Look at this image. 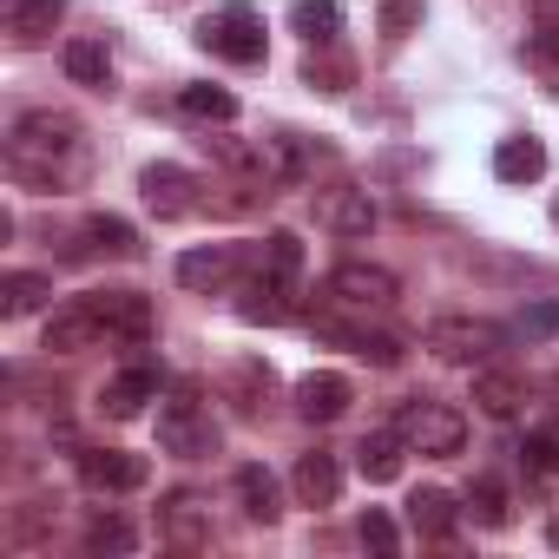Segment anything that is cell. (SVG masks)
I'll return each mask as SVG.
<instances>
[{
	"label": "cell",
	"instance_id": "cell-21",
	"mask_svg": "<svg viewBox=\"0 0 559 559\" xmlns=\"http://www.w3.org/2000/svg\"><path fill=\"white\" fill-rule=\"evenodd\" d=\"M343 408H349V382L343 376H304L297 382V415L304 421H343Z\"/></svg>",
	"mask_w": 559,
	"mask_h": 559
},
{
	"label": "cell",
	"instance_id": "cell-35",
	"mask_svg": "<svg viewBox=\"0 0 559 559\" xmlns=\"http://www.w3.org/2000/svg\"><path fill=\"white\" fill-rule=\"evenodd\" d=\"M304 80H310V86H323V93H343V86H349V60H343V53H323V60L310 53Z\"/></svg>",
	"mask_w": 559,
	"mask_h": 559
},
{
	"label": "cell",
	"instance_id": "cell-17",
	"mask_svg": "<svg viewBox=\"0 0 559 559\" xmlns=\"http://www.w3.org/2000/svg\"><path fill=\"white\" fill-rule=\"evenodd\" d=\"M290 290H297V284L250 276V284L237 290V317H243V323H290Z\"/></svg>",
	"mask_w": 559,
	"mask_h": 559
},
{
	"label": "cell",
	"instance_id": "cell-33",
	"mask_svg": "<svg viewBox=\"0 0 559 559\" xmlns=\"http://www.w3.org/2000/svg\"><path fill=\"white\" fill-rule=\"evenodd\" d=\"M467 513H474L480 526H507V493H500V480H474V487H467Z\"/></svg>",
	"mask_w": 559,
	"mask_h": 559
},
{
	"label": "cell",
	"instance_id": "cell-19",
	"mask_svg": "<svg viewBox=\"0 0 559 559\" xmlns=\"http://www.w3.org/2000/svg\"><path fill=\"white\" fill-rule=\"evenodd\" d=\"M539 171H546V145H539L533 132L493 145V178H500V185H533Z\"/></svg>",
	"mask_w": 559,
	"mask_h": 559
},
{
	"label": "cell",
	"instance_id": "cell-34",
	"mask_svg": "<svg viewBox=\"0 0 559 559\" xmlns=\"http://www.w3.org/2000/svg\"><path fill=\"white\" fill-rule=\"evenodd\" d=\"M421 27V0H382V34L389 40H408Z\"/></svg>",
	"mask_w": 559,
	"mask_h": 559
},
{
	"label": "cell",
	"instance_id": "cell-27",
	"mask_svg": "<svg viewBox=\"0 0 559 559\" xmlns=\"http://www.w3.org/2000/svg\"><path fill=\"white\" fill-rule=\"evenodd\" d=\"M402 435H369L362 448H356V467H362V480H376V487H389L395 474H402Z\"/></svg>",
	"mask_w": 559,
	"mask_h": 559
},
{
	"label": "cell",
	"instance_id": "cell-36",
	"mask_svg": "<svg viewBox=\"0 0 559 559\" xmlns=\"http://www.w3.org/2000/svg\"><path fill=\"white\" fill-rule=\"evenodd\" d=\"M356 533H362V546H369V552H395V546H402V533H395V520H389L382 507H369Z\"/></svg>",
	"mask_w": 559,
	"mask_h": 559
},
{
	"label": "cell",
	"instance_id": "cell-14",
	"mask_svg": "<svg viewBox=\"0 0 559 559\" xmlns=\"http://www.w3.org/2000/svg\"><path fill=\"white\" fill-rule=\"evenodd\" d=\"M290 487H297V500L304 507H336V493H343V467H336V454H297V467H290Z\"/></svg>",
	"mask_w": 559,
	"mask_h": 559
},
{
	"label": "cell",
	"instance_id": "cell-7",
	"mask_svg": "<svg viewBox=\"0 0 559 559\" xmlns=\"http://www.w3.org/2000/svg\"><path fill=\"white\" fill-rule=\"evenodd\" d=\"M139 198H145L158 217H191V211L211 204L204 185H198V171H185V165H145V171H139Z\"/></svg>",
	"mask_w": 559,
	"mask_h": 559
},
{
	"label": "cell",
	"instance_id": "cell-41",
	"mask_svg": "<svg viewBox=\"0 0 559 559\" xmlns=\"http://www.w3.org/2000/svg\"><path fill=\"white\" fill-rule=\"evenodd\" d=\"M552 224H559V198H552Z\"/></svg>",
	"mask_w": 559,
	"mask_h": 559
},
{
	"label": "cell",
	"instance_id": "cell-1",
	"mask_svg": "<svg viewBox=\"0 0 559 559\" xmlns=\"http://www.w3.org/2000/svg\"><path fill=\"white\" fill-rule=\"evenodd\" d=\"M86 165H93V152H86L80 119H67L53 106H34V112L14 119V132H8V171L21 185H34V191H73L86 178Z\"/></svg>",
	"mask_w": 559,
	"mask_h": 559
},
{
	"label": "cell",
	"instance_id": "cell-38",
	"mask_svg": "<svg viewBox=\"0 0 559 559\" xmlns=\"http://www.w3.org/2000/svg\"><path fill=\"white\" fill-rule=\"evenodd\" d=\"M520 330H533V336H546V330H559V310H552V304H533Z\"/></svg>",
	"mask_w": 559,
	"mask_h": 559
},
{
	"label": "cell",
	"instance_id": "cell-24",
	"mask_svg": "<svg viewBox=\"0 0 559 559\" xmlns=\"http://www.w3.org/2000/svg\"><path fill=\"white\" fill-rule=\"evenodd\" d=\"M454 520H461V507H454V493H441V487H421V493L408 500V526H415L421 539H448Z\"/></svg>",
	"mask_w": 559,
	"mask_h": 559
},
{
	"label": "cell",
	"instance_id": "cell-29",
	"mask_svg": "<svg viewBox=\"0 0 559 559\" xmlns=\"http://www.w3.org/2000/svg\"><path fill=\"white\" fill-rule=\"evenodd\" d=\"M178 112H191V119H204V126H230V119H237V99H230L224 86H185V93H178Z\"/></svg>",
	"mask_w": 559,
	"mask_h": 559
},
{
	"label": "cell",
	"instance_id": "cell-2",
	"mask_svg": "<svg viewBox=\"0 0 559 559\" xmlns=\"http://www.w3.org/2000/svg\"><path fill=\"white\" fill-rule=\"evenodd\" d=\"M158 448L165 454H185V461L217 454V421H211V408L191 389H178V395L158 402Z\"/></svg>",
	"mask_w": 559,
	"mask_h": 559
},
{
	"label": "cell",
	"instance_id": "cell-8",
	"mask_svg": "<svg viewBox=\"0 0 559 559\" xmlns=\"http://www.w3.org/2000/svg\"><path fill=\"white\" fill-rule=\"evenodd\" d=\"M158 539L171 546V552H211V507L198 500V493H171L165 507H158Z\"/></svg>",
	"mask_w": 559,
	"mask_h": 559
},
{
	"label": "cell",
	"instance_id": "cell-22",
	"mask_svg": "<svg viewBox=\"0 0 559 559\" xmlns=\"http://www.w3.org/2000/svg\"><path fill=\"white\" fill-rule=\"evenodd\" d=\"M250 270H257V276H276V284H297V276H304V243H297L290 230H270V237L250 250Z\"/></svg>",
	"mask_w": 559,
	"mask_h": 559
},
{
	"label": "cell",
	"instance_id": "cell-3",
	"mask_svg": "<svg viewBox=\"0 0 559 559\" xmlns=\"http://www.w3.org/2000/svg\"><path fill=\"white\" fill-rule=\"evenodd\" d=\"M395 435H402L415 454H435V461H448V454L467 448V421H461V408H448V402H408V408L395 415Z\"/></svg>",
	"mask_w": 559,
	"mask_h": 559
},
{
	"label": "cell",
	"instance_id": "cell-26",
	"mask_svg": "<svg viewBox=\"0 0 559 559\" xmlns=\"http://www.w3.org/2000/svg\"><path fill=\"white\" fill-rule=\"evenodd\" d=\"M67 80L106 93V86H112V53H106L99 40H67Z\"/></svg>",
	"mask_w": 559,
	"mask_h": 559
},
{
	"label": "cell",
	"instance_id": "cell-9",
	"mask_svg": "<svg viewBox=\"0 0 559 559\" xmlns=\"http://www.w3.org/2000/svg\"><path fill=\"white\" fill-rule=\"evenodd\" d=\"M99 336H106L99 304H93V297H73V304H60V310L47 317V343H40V349H53V356H80V349H93Z\"/></svg>",
	"mask_w": 559,
	"mask_h": 559
},
{
	"label": "cell",
	"instance_id": "cell-32",
	"mask_svg": "<svg viewBox=\"0 0 559 559\" xmlns=\"http://www.w3.org/2000/svg\"><path fill=\"white\" fill-rule=\"evenodd\" d=\"M520 461H526V474H533V480L559 474V421H546L539 435H526V441H520Z\"/></svg>",
	"mask_w": 559,
	"mask_h": 559
},
{
	"label": "cell",
	"instance_id": "cell-37",
	"mask_svg": "<svg viewBox=\"0 0 559 559\" xmlns=\"http://www.w3.org/2000/svg\"><path fill=\"white\" fill-rule=\"evenodd\" d=\"M237 395H243L237 408H243V415H257V402L270 395V369H263V362H243V369H237Z\"/></svg>",
	"mask_w": 559,
	"mask_h": 559
},
{
	"label": "cell",
	"instance_id": "cell-12",
	"mask_svg": "<svg viewBox=\"0 0 559 559\" xmlns=\"http://www.w3.org/2000/svg\"><path fill=\"white\" fill-rule=\"evenodd\" d=\"M60 21H67L60 0H0V27H8L14 47H40V40H53Z\"/></svg>",
	"mask_w": 559,
	"mask_h": 559
},
{
	"label": "cell",
	"instance_id": "cell-5",
	"mask_svg": "<svg viewBox=\"0 0 559 559\" xmlns=\"http://www.w3.org/2000/svg\"><path fill=\"white\" fill-rule=\"evenodd\" d=\"M428 349L441 356V362H487V356H500L507 349V330L500 323H480V317H435L428 323Z\"/></svg>",
	"mask_w": 559,
	"mask_h": 559
},
{
	"label": "cell",
	"instance_id": "cell-31",
	"mask_svg": "<svg viewBox=\"0 0 559 559\" xmlns=\"http://www.w3.org/2000/svg\"><path fill=\"white\" fill-rule=\"evenodd\" d=\"M132 546H139V533L119 513H93L86 520V552H132Z\"/></svg>",
	"mask_w": 559,
	"mask_h": 559
},
{
	"label": "cell",
	"instance_id": "cell-11",
	"mask_svg": "<svg viewBox=\"0 0 559 559\" xmlns=\"http://www.w3.org/2000/svg\"><path fill=\"white\" fill-rule=\"evenodd\" d=\"M317 224L336 230V237H369L376 230V198L356 191V185H336V191H317Z\"/></svg>",
	"mask_w": 559,
	"mask_h": 559
},
{
	"label": "cell",
	"instance_id": "cell-10",
	"mask_svg": "<svg viewBox=\"0 0 559 559\" xmlns=\"http://www.w3.org/2000/svg\"><path fill=\"white\" fill-rule=\"evenodd\" d=\"M80 480H86L93 493H132V487H145V454L86 448V454H80Z\"/></svg>",
	"mask_w": 559,
	"mask_h": 559
},
{
	"label": "cell",
	"instance_id": "cell-23",
	"mask_svg": "<svg viewBox=\"0 0 559 559\" xmlns=\"http://www.w3.org/2000/svg\"><path fill=\"white\" fill-rule=\"evenodd\" d=\"M474 402H480L493 421H507V415L526 408V382H520L513 369H480V376H474Z\"/></svg>",
	"mask_w": 559,
	"mask_h": 559
},
{
	"label": "cell",
	"instance_id": "cell-6",
	"mask_svg": "<svg viewBox=\"0 0 559 559\" xmlns=\"http://www.w3.org/2000/svg\"><path fill=\"white\" fill-rule=\"evenodd\" d=\"M323 290H330V310H395L402 297V284L382 263H336Z\"/></svg>",
	"mask_w": 559,
	"mask_h": 559
},
{
	"label": "cell",
	"instance_id": "cell-40",
	"mask_svg": "<svg viewBox=\"0 0 559 559\" xmlns=\"http://www.w3.org/2000/svg\"><path fill=\"white\" fill-rule=\"evenodd\" d=\"M546 539H552V546H559V520H552V526H546Z\"/></svg>",
	"mask_w": 559,
	"mask_h": 559
},
{
	"label": "cell",
	"instance_id": "cell-28",
	"mask_svg": "<svg viewBox=\"0 0 559 559\" xmlns=\"http://www.w3.org/2000/svg\"><path fill=\"white\" fill-rule=\"evenodd\" d=\"M290 27H297L310 47H336V34H343V8H330V0H297V8H290Z\"/></svg>",
	"mask_w": 559,
	"mask_h": 559
},
{
	"label": "cell",
	"instance_id": "cell-25",
	"mask_svg": "<svg viewBox=\"0 0 559 559\" xmlns=\"http://www.w3.org/2000/svg\"><path fill=\"white\" fill-rule=\"evenodd\" d=\"M53 297V276L40 270H14V276H0V317H27Z\"/></svg>",
	"mask_w": 559,
	"mask_h": 559
},
{
	"label": "cell",
	"instance_id": "cell-20",
	"mask_svg": "<svg viewBox=\"0 0 559 559\" xmlns=\"http://www.w3.org/2000/svg\"><path fill=\"white\" fill-rule=\"evenodd\" d=\"M73 257H139V230L126 224V217H86L80 224V250Z\"/></svg>",
	"mask_w": 559,
	"mask_h": 559
},
{
	"label": "cell",
	"instance_id": "cell-39",
	"mask_svg": "<svg viewBox=\"0 0 559 559\" xmlns=\"http://www.w3.org/2000/svg\"><path fill=\"white\" fill-rule=\"evenodd\" d=\"M533 27H559V0H533Z\"/></svg>",
	"mask_w": 559,
	"mask_h": 559
},
{
	"label": "cell",
	"instance_id": "cell-16",
	"mask_svg": "<svg viewBox=\"0 0 559 559\" xmlns=\"http://www.w3.org/2000/svg\"><path fill=\"white\" fill-rule=\"evenodd\" d=\"M237 500H243V513L257 520V526H276L284 520V487H276V474L270 467H237Z\"/></svg>",
	"mask_w": 559,
	"mask_h": 559
},
{
	"label": "cell",
	"instance_id": "cell-18",
	"mask_svg": "<svg viewBox=\"0 0 559 559\" xmlns=\"http://www.w3.org/2000/svg\"><path fill=\"white\" fill-rule=\"evenodd\" d=\"M230 263H237L230 243L185 250V257H178V284H185V290H224V284H230Z\"/></svg>",
	"mask_w": 559,
	"mask_h": 559
},
{
	"label": "cell",
	"instance_id": "cell-4",
	"mask_svg": "<svg viewBox=\"0 0 559 559\" xmlns=\"http://www.w3.org/2000/svg\"><path fill=\"white\" fill-rule=\"evenodd\" d=\"M198 47L230 60V67H257L263 60V14L257 8H217V14H204Z\"/></svg>",
	"mask_w": 559,
	"mask_h": 559
},
{
	"label": "cell",
	"instance_id": "cell-30",
	"mask_svg": "<svg viewBox=\"0 0 559 559\" xmlns=\"http://www.w3.org/2000/svg\"><path fill=\"white\" fill-rule=\"evenodd\" d=\"M520 60L539 73V86H546V93H559V27H533V34H526V47H520Z\"/></svg>",
	"mask_w": 559,
	"mask_h": 559
},
{
	"label": "cell",
	"instance_id": "cell-15",
	"mask_svg": "<svg viewBox=\"0 0 559 559\" xmlns=\"http://www.w3.org/2000/svg\"><path fill=\"white\" fill-rule=\"evenodd\" d=\"M145 402H158V376H152V369H126V376H112V382L99 389V408H106L112 421L145 415Z\"/></svg>",
	"mask_w": 559,
	"mask_h": 559
},
{
	"label": "cell",
	"instance_id": "cell-13",
	"mask_svg": "<svg viewBox=\"0 0 559 559\" xmlns=\"http://www.w3.org/2000/svg\"><path fill=\"white\" fill-rule=\"evenodd\" d=\"M93 304L106 317V336H119V343H145L152 336V304L139 290H93Z\"/></svg>",
	"mask_w": 559,
	"mask_h": 559
}]
</instances>
